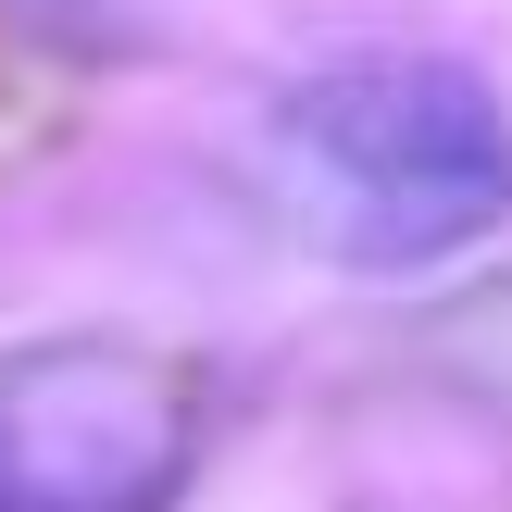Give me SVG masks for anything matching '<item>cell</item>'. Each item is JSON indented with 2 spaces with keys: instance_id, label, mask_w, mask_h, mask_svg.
<instances>
[{
  "instance_id": "cell-2",
  "label": "cell",
  "mask_w": 512,
  "mask_h": 512,
  "mask_svg": "<svg viewBox=\"0 0 512 512\" xmlns=\"http://www.w3.org/2000/svg\"><path fill=\"white\" fill-rule=\"evenodd\" d=\"M200 400L125 338L0 350V512H163L188 488Z\"/></svg>"
},
{
  "instance_id": "cell-1",
  "label": "cell",
  "mask_w": 512,
  "mask_h": 512,
  "mask_svg": "<svg viewBox=\"0 0 512 512\" xmlns=\"http://www.w3.org/2000/svg\"><path fill=\"white\" fill-rule=\"evenodd\" d=\"M263 188L300 250L363 275H413L475 250L512 213V125L438 50H375L275 100L263 125Z\"/></svg>"
}]
</instances>
